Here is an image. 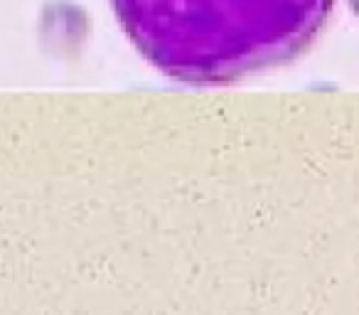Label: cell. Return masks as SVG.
Masks as SVG:
<instances>
[{
  "instance_id": "cell-1",
  "label": "cell",
  "mask_w": 359,
  "mask_h": 315,
  "mask_svg": "<svg viewBox=\"0 0 359 315\" xmlns=\"http://www.w3.org/2000/svg\"><path fill=\"white\" fill-rule=\"evenodd\" d=\"M135 50L185 84H229L303 55L334 0H111Z\"/></svg>"
},
{
  "instance_id": "cell-2",
  "label": "cell",
  "mask_w": 359,
  "mask_h": 315,
  "mask_svg": "<svg viewBox=\"0 0 359 315\" xmlns=\"http://www.w3.org/2000/svg\"><path fill=\"white\" fill-rule=\"evenodd\" d=\"M349 6H352L354 15H357V18H359V0H349Z\"/></svg>"
}]
</instances>
